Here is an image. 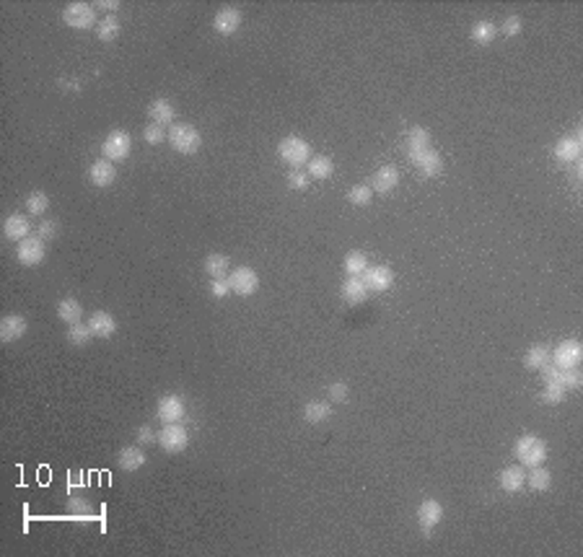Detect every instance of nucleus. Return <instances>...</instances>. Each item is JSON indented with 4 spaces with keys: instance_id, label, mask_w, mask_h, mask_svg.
Wrapping results in <instances>:
<instances>
[{
    "instance_id": "nucleus-1",
    "label": "nucleus",
    "mask_w": 583,
    "mask_h": 557,
    "mask_svg": "<svg viewBox=\"0 0 583 557\" xmlns=\"http://www.w3.org/2000/svg\"><path fill=\"white\" fill-rule=\"evenodd\" d=\"M166 140H168V146L174 148L177 153H182V156H195L200 148H202V135H200V130L195 128V125H189V122H177V125H171Z\"/></svg>"
},
{
    "instance_id": "nucleus-2",
    "label": "nucleus",
    "mask_w": 583,
    "mask_h": 557,
    "mask_svg": "<svg viewBox=\"0 0 583 557\" xmlns=\"http://www.w3.org/2000/svg\"><path fill=\"white\" fill-rule=\"evenodd\" d=\"M277 156H280V161L288 164L290 169H301L304 164L311 161V146H308L304 137L288 135L277 143Z\"/></svg>"
},
{
    "instance_id": "nucleus-3",
    "label": "nucleus",
    "mask_w": 583,
    "mask_h": 557,
    "mask_svg": "<svg viewBox=\"0 0 583 557\" xmlns=\"http://www.w3.org/2000/svg\"><path fill=\"white\" fill-rule=\"evenodd\" d=\"M514 454L524 467H539L547 459V443L542 438H537V436H521L516 440Z\"/></svg>"
},
{
    "instance_id": "nucleus-4",
    "label": "nucleus",
    "mask_w": 583,
    "mask_h": 557,
    "mask_svg": "<svg viewBox=\"0 0 583 557\" xmlns=\"http://www.w3.org/2000/svg\"><path fill=\"white\" fill-rule=\"evenodd\" d=\"M156 440H159V446L166 454H179V451H184L189 446V433L184 425H179V422H168V425H164L161 428V433L156 436Z\"/></svg>"
},
{
    "instance_id": "nucleus-5",
    "label": "nucleus",
    "mask_w": 583,
    "mask_h": 557,
    "mask_svg": "<svg viewBox=\"0 0 583 557\" xmlns=\"http://www.w3.org/2000/svg\"><path fill=\"white\" fill-rule=\"evenodd\" d=\"M62 21L68 24L70 29H91V26H96V10L89 3H70L62 10Z\"/></svg>"
},
{
    "instance_id": "nucleus-6",
    "label": "nucleus",
    "mask_w": 583,
    "mask_h": 557,
    "mask_svg": "<svg viewBox=\"0 0 583 557\" xmlns=\"http://www.w3.org/2000/svg\"><path fill=\"white\" fill-rule=\"evenodd\" d=\"M583 361V348L578 340H563L552 350V358L550 363L557 366L560 371H568V368H578V363Z\"/></svg>"
},
{
    "instance_id": "nucleus-7",
    "label": "nucleus",
    "mask_w": 583,
    "mask_h": 557,
    "mask_svg": "<svg viewBox=\"0 0 583 557\" xmlns=\"http://www.w3.org/2000/svg\"><path fill=\"white\" fill-rule=\"evenodd\" d=\"M184 415H187V404H184V400L179 394H164L159 400V404H156V418L164 425H168V422H182Z\"/></svg>"
},
{
    "instance_id": "nucleus-8",
    "label": "nucleus",
    "mask_w": 583,
    "mask_h": 557,
    "mask_svg": "<svg viewBox=\"0 0 583 557\" xmlns=\"http://www.w3.org/2000/svg\"><path fill=\"white\" fill-rule=\"evenodd\" d=\"M130 151H132V137L125 130H112L104 140V146H101V153L109 161H122V158L130 156Z\"/></svg>"
},
{
    "instance_id": "nucleus-9",
    "label": "nucleus",
    "mask_w": 583,
    "mask_h": 557,
    "mask_svg": "<svg viewBox=\"0 0 583 557\" xmlns=\"http://www.w3.org/2000/svg\"><path fill=\"white\" fill-rule=\"evenodd\" d=\"M360 280L368 288V293H384L394 285V273L386 264H376V267H368L366 273L360 275Z\"/></svg>"
},
{
    "instance_id": "nucleus-10",
    "label": "nucleus",
    "mask_w": 583,
    "mask_h": 557,
    "mask_svg": "<svg viewBox=\"0 0 583 557\" xmlns=\"http://www.w3.org/2000/svg\"><path fill=\"white\" fill-rule=\"evenodd\" d=\"M228 283H231V291L238 295H254L259 288V275L252 270V267H236L234 273L228 275Z\"/></svg>"
},
{
    "instance_id": "nucleus-11",
    "label": "nucleus",
    "mask_w": 583,
    "mask_h": 557,
    "mask_svg": "<svg viewBox=\"0 0 583 557\" xmlns=\"http://www.w3.org/2000/svg\"><path fill=\"white\" fill-rule=\"evenodd\" d=\"M44 255H47V249H44V241L40 236L37 239L29 236V239L19 241V246H16V257H19V262L24 267H37L40 262H44Z\"/></svg>"
},
{
    "instance_id": "nucleus-12",
    "label": "nucleus",
    "mask_w": 583,
    "mask_h": 557,
    "mask_svg": "<svg viewBox=\"0 0 583 557\" xmlns=\"http://www.w3.org/2000/svg\"><path fill=\"white\" fill-rule=\"evenodd\" d=\"M581 153H583L581 130L571 137H560L555 143V151H552L555 161H560V164H575V161H581Z\"/></svg>"
},
{
    "instance_id": "nucleus-13",
    "label": "nucleus",
    "mask_w": 583,
    "mask_h": 557,
    "mask_svg": "<svg viewBox=\"0 0 583 557\" xmlns=\"http://www.w3.org/2000/svg\"><path fill=\"white\" fill-rule=\"evenodd\" d=\"M441 521H444V506L438 500L428 498L417 506V524H420V529H423L425 534H430V529L438 526Z\"/></svg>"
},
{
    "instance_id": "nucleus-14",
    "label": "nucleus",
    "mask_w": 583,
    "mask_h": 557,
    "mask_svg": "<svg viewBox=\"0 0 583 557\" xmlns=\"http://www.w3.org/2000/svg\"><path fill=\"white\" fill-rule=\"evenodd\" d=\"M238 26H241V10L234 8V6L220 8L216 13V19H213V29H216L220 37H231V34H236Z\"/></svg>"
},
{
    "instance_id": "nucleus-15",
    "label": "nucleus",
    "mask_w": 583,
    "mask_h": 557,
    "mask_svg": "<svg viewBox=\"0 0 583 557\" xmlns=\"http://www.w3.org/2000/svg\"><path fill=\"white\" fill-rule=\"evenodd\" d=\"M26 329H29V322H26L24 316H19V314H8V316H3V322H0V340H3V343H16V340H21V337L26 334Z\"/></svg>"
},
{
    "instance_id": "nucleus-16",
    "label": "nucleus",
    "mask_w": 583,
    "mask_h": 557,
    "mask_svg": "<svg viewBox=\"0 0 583 557\" xmlns=\"http://www.w3.org/2000/svg\"><path fill=\"white\" fill-rule=\"evenodd\" d=\"M89 179L94 187H109L114 185V179H117V169H114V161H109V158H99V161H94L89 169Z\"/></svg>"
},
{
    "instance_id": "nucleus-17",
    "label": "nucleus",
    "mask_w": 583,
    "mask_h": 557,
    "mask_svg": "<svg viewBox=\"0 0 583 557\" xmlns=\"http://www.w3.org/2000/svg\"><path fill=\"white\" fill-rule=\"evenodd\" d=\"M3 234H6V239H10V241H24V239H29L31 234V223L29 218H24L21 213H10L8 218H6V223H3Z\"/></svg>"
},
{
    "instance_id": "nucleus-18",
    "label": "nucleus",
    "mask_w": 583,
    "mask_h": 557,
    "mask_svg": "<svg viewBox=\"0 0 583 557\" xmlns=\"http://www.w3.org/2000/svg\"><path fill=\"white\" fill-rule=\"evenodd\" d=\"M89 327L91 332H94V337L107 340V337H112V334L117 332V319L109 311H94L89 316Z\"/></svg>"
},
{
    "instance_id": "nucleus-19",
    "label": "nucleus",
    "mask_w": 583,
    "mask_h": 557,
    "mask_svg": "<svg viewBox=\"0 0 583 557\" xmlns=\"http://www.w3.org/2000/svg\"><path fill=\"white\" fill-rule=\"evenodd\" d=\"M412 164H415V166L423 171V176H428V179H430V176H438L444 171V158H441V153L433 151V148H428L425 153L412 158Z\"/></svg>"
},
{
    "instance_id": "nucleus-20",
    "label": "nucleus",
    "mask_w": 583,
    "mask_h": 557,
    "mask_svg": "<svg viewBox=\"0 0 583 557\" xmlns=\"http://www.w3.org/2000/svg\"><path fill=\"white\" fill-rule=\"evenodd\" d=\"M174 114H177V109H174V104H171L168 98H153V101H150V107H148L150 122H156V125H161V128H166V125L174 122Z\"/></svg>"
},
{
    "instance_id": "nucleus-21",
    "label": "nucleus",
    "mask_w": 583,
    "mask_h": 557,
    "mask_svg": "<svg viewBox=\"0 0 583 557\" xmlns=\"http://www.w3.org/2000/svg\"><path fill=\"white\" fill-rule=\"evenodd\" d=\"M340 293H342V298H345L350 306H360V303L368 298V288L363 285V280H360V277H353V275H347V280L342 283Z\"/></svg>"
},
{
    "instance_id": "nucleus-22",
    "label": "nucleus",
    "mask_w": 583,
    "mask_h": 557,
    "mask_svg": "<svg viewBox=\"0 0 583 557\" xmlns=\"http://www.w3.org/2000/svg\"><path fill=\"white\" fill-rule=\"evenodd\" d=\"M498 482H501V490H505V492H521L526 485L524 467H505V470L501 472Z\"/></svg>"
},
{
    "instance_id": "nucleus-23",
    "label": "nucleus",
    "mask_w": 583,
    "mask_h": 557,
    "mask_svg": "<svg viewBox=\"0 0 583 557\" xmlns=\"http://www.w3.org/2000/svg\"><path fill=\"white\" fill-rule=\"evenodd\" d=\"M399 187V171H397V166H381L376 169L374 174V187L371 189H376V192H381V195H386V192H392V189H397Z\"/></svg>"
},
{
    "instance_id": "nucleus-24",
    "label": "nucleus",
    "mask_w": 583,
    "mask_h": 557,
    "mask_svg": "<svg viewBox=\"0 0 583 557\" xmlns=\"http://www.w3.org/2000/svg\"><path fill=\"white\" fill-rule=\"evenodd\" d=\"M428 148H430V132L425 128H412L407 132V156H410V161L425 153Z\"/></svg>"
},
{
    "instance_id": "nucleus-25",
    "label": "nucleus",
    "mask_w": 583,
    "mask_h": 557,
    "mask_svg": "<svg viewBox=\"0 0 583 557\" xmlns=\"http://www.w3.org/2000/svg\"><path fill=\"white\" fill-rule=\"evenodd\" d=\"M332 418V404L322 400H311L304 404V420L308 425H319V422H327Z\"/></svg>"
},
{
    "instance_id": "nucleus-26",
    "label": "nucleus",
    "mask_w": 583,
    "mask_h": 557,
    "mask_svg": "<svg viewBox=\"0 0 583 557\" xmlns=\"http://www.w3.org/2000/svg\"><path fill=\"white\" fill-rule=\"evenodd\" d=\"M117 464L119 470L125 472H138L140 467H146V451L138 449V446H125V449L119 451Z\"/></svg>"
},
{
    "instance_id": "nucleus-27",
    "label": "nucleus",
    "mask_w": 583,
    "mask_h": 557,
    "mask_svg": "<svg viewBox=\"0 0 583 557\" xmlns=\"http://www.w3.org/2000/svg\"><path fill=\"white\" fill-rule=\"evenodd\" d=\"M469 37H472L475 44L487 47V44H493L498 40V26H495L493 21H477L475 26H472V31H469Z\"/></svg>"
},
{
    "instance_id": "nucleus-28",
    "label": "nucleus",
    "mask_w": 583,
    "mask_h": 557,
    "mask_svg": "<svg viewBox=\"0 0 583 557\" xmlns=\"http://www.w3.org/2000/svg\"><path fill=\"white\" fill-rule=\"evenodd\" d=\"M58 319L65 322L68 327L70 324H78L83 319V306L76 298H62V301H58Z\"/></svg>"
},
{
    "instance_id": "nucleus-29",
    "label": "nucleus",
    "mask_w": 583,
    "mask_h": 557,
    "mask_svg": "<svg viewBox=\"0 0 583 557\" xmlns=\"http://www.w3.org/2000/svg\"><path fill=\"white\" fill-rule=\"evenodd\" d=\"M202 267H205V273L213 280H220V277H228V273H231V259L226 255H208Z\"/></svg>"
},
{
    "instance_id": "nucleus-30",
    "label": "nucleus",
    "mask_w": 583,
    "mask_h": 557,
    "mask_svg": "<svg viewBox=\"0 0 583 557\" xmlns=\"http://www.w3.org/2000/svg\"><path fill=\"white\" fill-rule=\"evenodd\" d=\"M550 358H552V352L547 350L544 345H534V348H529L524 355V366L529 368V371H542L544 366L550 363Z\"/></svg>"
},
{
    "instance_id": "nucleus-31",
    "label": "nucleus",
    "mask_w": 583,
    "mask_h": 557,
    "mask_svg": "<svg viewBox=\"0 0 583 557\" xmlns=\"http://www.w3.org/2000/svg\"><path fill=\"white\" fill-rule=\"evenodd\" d=\"M306 166H308L306 174L311 176V179H329V176L335 174V161L329 156H314Z\"/></svg>"
},
{
    "instance_id": "nucleus-32",
    "label": "nucleus",
    "mask_w": 583,
    "mask_h": 557,
    "mask_svg": "<svg viewBox=\"0 0 583 557\" xmlns=\"http://www.w3.org/2000/svg\"><path fill=\"white\" fill-rule=\"evenodd\" d=\"M526 485H529L534 492H547L550 485H552V474L544 470L542 464H539V467H532V472L526 474Z\"/></svg>"
},
{
    "instance_id": "nucleus-33",
    "label": "nucleus",
    "mask_w": 583,
    "mask_h": 557,
    "mask_svg": "<svg viewBox=\"0 0 583 557\" xmlns=\"http://www.w3.org/2000/svg\"><path fill=\"white\" fill-rule=\"evenodd\" d=\"M342 267H345L347 275H353V277H360V275L368 270V257L363 255V252L353 249V252H347V255H345V262H342Z\"/></svg>"
},
{
    "instance_id": "nucleus-34",
    "label": "nucleus",
    "mask_w": 583,
    "mask_h": 557,
    "mask_svg": "<svg viewBox=\"0 0 583 557\" xmlns=\"http://www.w3.org/2000/svg\"><path fill=\"white\" fill-rule=\"evenodd\" d=\"M119 31H122V26H119L117 16H104V19L96 24V37H99L101 42H114L119 37Z\"/></svg>"
},
{
    "instance_id": "nucleus-35",
    "label": "nucleus",
    "mask_w": 583,
    "mask_h": 557,
    "mask_svg": "<svg viewBox=\"0 0 583 557\" xmlns=\"http://www.w3.org/2000/svg\"><path fill=\"white\" fill-rule=\"evenodd\" d=\"M347 203L356 207H368L374 203V189L368 185H356L350 192H347Z\"/></svg>"
},
{
    "instance_id": "nucleus-36",
    "label": "nucleus",
    "mask_w": 583,
    "mask_h": 557,
    "mask_svg": "<svg viewBox=\"0 0 583 557\" xmlns=\"http://www.w3.org/2000/svg\"><path fill=\"white\" fill-rule=\"evenodd\" d=\"M47 207H50V197L44 195V192H40V189L26 197V213L29 215H44Z\"/></svg>"
},
{
    "instance_id": "nucleus-37",
    "label": "nucleus",
    "mask_w": 583,
    "mask_h": 557,
    "mask_svg": "<svg viewBox=\"0 0 583 557\" xmlns=\"http://www.w3.org/2000/svg\"><path fill=\"white\" fill-rule=\"evenodd\" d=\"M91 337H94V332H91L89 324H70L68 327V343L73 345H86L91 343Z\"/></svg>"
},
{
    "instance_id": "nucleus-38",
    "label": "nucleus",
    "mask_w": 583,
    "mask_h": 557,
    "mask_svg": "<svg viewBox=\"0 0 583 557\" xmlns=\"http://www.w3.org/2000/svg\"><path fill=\"white\" fill-rule=\"evenodd\" d=\"M539 400L547 402V404H557V402L565 400V386L563 384H555V382H544V389L539 394Z\"/></svg>"
},
{
    "instance_id": "nucleus-39",
    "label": "nucleus",
    "mask_w": 583,
    "mask_h": 557,
    "mask_svg": "<svg viewBox=\"0 0 583 557\" xmlns=\"http://www.w3.org/2000/svg\"><path fill=\"white\" fill-rule=\"evenodd\" d=\"M143 137H146V143H148V146H161V143H166L168 130L161 128V125H156V122H150L148 128L143 130Z\"/></svg>"
},
{
    "instance_id": "nucleus-40",
    "label": "nucleus",
    "mask_w": 583,
    "mask_h": 557,
    "mask_svg": "<svg viewBox=\"0 0 583 557\" xmlns=\"http://www.w3.org/2000/svg\"><path fill=\"white\" fill-rule=\"evenodd\" d=\"M308 185H311V176H308L306 171H301V169H290V174H288V187H290V189L304 192V189H308Z\"/></svg>"
},
{
    "instance_id": "nucleus-41",
    "label": "nucleus",
    "mask_w": 583,
    "mask_h": 557,
    "mask_svg": "<svg viewBox=\"0 0 583 557\" xmlns=\"http://www.w3.org/2000/svg\"><path fill=\"white\" fill-rule=\"evenodd\" d=\"M583 384V376L578 368H568V371H563V386L565 391H573V389H581Z\"/></svg>"
},
{
    "instance_id": "nucleus-42",
    "label": "nucleus",
    "mask_w": 583,
    "mask_h": 557,
    "mask_svg": "<svg viewBox=\"0 0 583 557\" xmlns=\"http://www.w3.org/2000/svg\"><path fill=\"white\" fill-rule=\"evenodd\" d=\"M521 26H524V24H521V16H508L498 31H501L503 37H516V34H521Z\"/></svg>"
},
{
    "instance_id": "nucleus-43",
    "label": "nucleus",
    "mask_w": 583,
    "mask_h": 557,
    "mask_svg": "<svg viewBox=\"0 0 583 557\" xmlns=\"http://www.w3.org/2000/svg\"><path fill=\"white\" fill-rule=\"evenodd\" d=\"M347 394H350V389H347L345 382H335L329 386V400H332V404H342L347 400Z\"/></svg>"
},
{
    "instance_id": "nucleus-44",
    "label": "nucleus",
    "mask_w": 583,
    "mask_h": 557,
    "mask_svg": "<svg viewBox=\"0 0 583 557\" xmlns=\"http://www.w3.org/2000/svg\"><path fill=\"white\" fill-rule=\"evenodd\" d=\"M37 236H40L42 241H52V239L58 236V223L50 221V218H44L40 223V228H37Z\"/></svg>"
},
{
    "instance_id": "nucleus-45",
    "label": "nucleus",
    "mask_w": 583,
    "mask_h": 557,
    "mask_svg": "<svg viewBox=\"0 0 583 557\" xmlns=\"http://www.w3.org/2000/svg\"><path fill=\"white\" fill-rule=\"evenodd\" d=\"M210 293L216 295V298H223V295L231 293V283H228V277H220V280H210Z\"/></svg>"
},
{
    "instance_id": "nucleus-46",
    "label": "nucleus",
    "mask_w": 583,
    "mask_h": 557,
    "mask_svg": "<svg viewBox=\"0 0 583 557\" xmlns=\"http://www.w3.org/2000/svg\"><path fill=\"white\" fill-rule=\"evenodd\" d=\"M153 438H156V436H153V430H150V425H140V428H138V443H140V446H146V443H150Z\"/></svg>"
},
{
    "instance_id": "nucleus-47",
    "label": "nucleus",
    "mask_w": 583,
    "mask_h": 557,
    "mask_svg": "<svg viewBox=\"0 0 583 557\" xmlns=\"http://www.w3.org/2000/svg\"><path fill=\"white\" fill-rule=\"evenodd\" d=\"M96 8H104V10H117V8H119V0H99V3H96Z\"/></svg>"
}]
</instances>
